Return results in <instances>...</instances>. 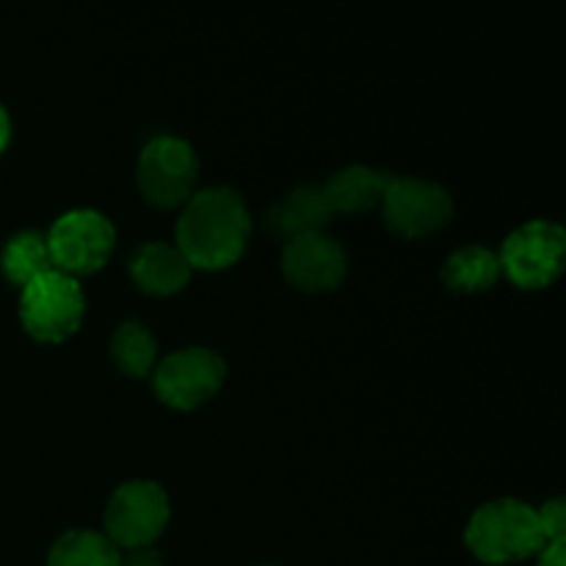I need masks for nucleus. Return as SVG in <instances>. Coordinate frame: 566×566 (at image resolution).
<instances>
[{
  "label": "nucleus",
  "mask_w": 566,
  "mask_h": 566,
  "mask_svg": "<svg viewBox=\"0 0 566 566\" xmlns=\"http://www.w3.org/2000/svg\"><path fill=\"white\" fill-rule=\"evenodd\" d=\"M390 180L392 175L374 166H346L335 171L324 186L332 213H365L370 208H379Z\"/></svg>",
  "instance_id": "obj_13"
},
{
  "label": "nucleus",
  "mask_w": 566,
  "mask_h": 566,
  "mask_svg": "<svg viewBox=\"0 0 566 566\" xmlns=\"http://www.w3.org/2000/svg\"><path fill=\"white\" fill-rule=\"evenodd\" d=\"M169 517V497L155 481H127L105 509V536L119 551H147L164 534Z\"/></svg>",
  "instance_id": "obj_5"
},
{
  "label": "nucleus",
  "mask_w": 566,
  "mask_h": 566,
  "mask_svg": "<svg viewBox=\"0 0 566 566\" xmlns=\"http://www.w3.org/2000/svg\"><path fill=\"white\" fill-rule=\"evenodd\" d=\"M566 238L564 230L553 221H528L517 227L503 243L501 271L523 291H542L553 285L564 271Z\"/></svg>",
  "instance_id": "obj_7"
},
{
  "label": "nucleus",
  "mask_w": 566,
  "mask_h": 566,
  "mask_svg": "<svg viewBox=\"0 0 566 566\" xmlns=\"http://www.w3.org/2000/svg\"><path fill=\"white\" fill-rule=\"evenodd\" d=\"M50 269H53V260H50L48 235L44 232H17L14 238H9L3 254H0V271L17 287H25L28 282H33Z\"/></svg>",
  "instance_id": "obj_15"
},
{
  "label": "nucleus",
  "mask_w": 566,
  "mask_h": 566,
  "mask_svg": "<svg viewBox=\"0 0 566 566\" xmlns=\"http://www.w3.org/2000/svg\"><path fill=\"white\" fill-rule=\"evenodd\" d=\"M138 188L158 210L182 208L193 197L199 180V158L188 142L177 136H155L138 155Z\"/></svg>",
  "instance_id": "obj_4"
},
{
  "label": "nucleus",
  "mask_w": 566,
  "mask_h": 566,
  "mask_svg": "<svg viewBox=\"0 0 566 566\" xmlns=\"http://www.w3.org/2000/svg\"><path fill=\"white\" fill-rule=\"evenodd\" d=\"M536 558H539V566H566V536L547 542V545L536 553Z\"/></svg>",
  "instance_id": "obj_19"
},
{
  "label": "nucleus",
  "mask_w": 566,
  "mask_h": 566,
  "mask_svg": "<svg viewBox=\"0 0 566 566\" xmlns=\"http://www.w3.org/2000/svg\"><path fill=\"white\" fill-rule=\"evenodd\" d=\"M224 359L210 348H180L155 368V396L171 409H197L221 390Z\"/></svg>",
  "instance_id": "obj_9"
},
{
  "label": "nucleus",
  "mask_w": 566,
  "mask_h": 566,
  "mask_svg": "<svg viewBox=\"0 0 566 566\" xmlns=\"http://www.w3.org/2000/svg\"><path fill=\"white\" fill-rule=\"evenodd\" d=\"M348 254L326 232L293 238L282 252V274L304 293H329L346 280Z\"/></svg>",
  "instance_id": "obj_10"
},
{
  "label": "nucleus",
  "mask_w": 566,
  "mask_h": 566,
  "mask_svg": "<svg viewBox=\"0 0 566 566\" xmlns=\"http://www.w3.org/2000/svg\"><path fill=\"white\" fill-rule=\"evenodd\" d=\"M536 514H539V523H542V531H545L547 542L562 539L564 531H566V506H564L562 497H556V501H547L545 506L536 509Z\"/></svg>",
  "instance_id": "obj_18"
},
{
  "label": "nucleus",
  "mask_w": 566,
  "mask_h": 566,
  "mask_svg": "<svg viewBox=\"0 0 566 566\" xmlns=\"http://www.w3.org/2000/svg\"><path fill=\"white\" fill-rule=\"evenodd\" d=\"M379 208L387 230L407 241H418L434 235L451 221L453 199L437 182L420 177H392Z\"/></svg>",
  "instance_id": "obj_8"
},
{
  "label": "nucleus",
  "mask_w": 566,
  "mask_h": 566,
  "mask_svg": "<svg viewBox=\"0 0 566 566\" xmlns=\"http://www.w3.org/2000/svg\"><path fill=\"white\" fill-rule=\"evenodd\" d=\"M191 265L175 243H142L130 254V276L147 296H175L191 280Z\"/></svg>",
  "instance_id": "obj_12"
},
{
  "label": "nucleus",
  "mask_w": 566,
  "mask_h": 566,
  "mask_svg": "<svg viewBox=\"0 0 566 566\" xmlns=\"http://www.w3.org/2000/svg\"><path fill=\"white\" fill-rule=\"evenodd\" d=\"M252 232L247 202L232 188H205L182 205L177 243L191 269L224 271L243 258Z\"/></svg>",
  "instance_id": "obj_1"
},
{
  "label": "nucleus",
  "mask_w": 566,
  "mask_h": 566,
  "mask_svg": "<svg viewBox=\"0 0 566 566\" xmlns=\"http://www.w3.org/2000/svg\"><path fill=\"white\" fill-rule=\"evenodd\" d=\"M9 138H11V122H9V114H6V108L0 105V153L6 149Z\"/></svg>",
  "instance_id": "obj_21"
},
{
  "label": "nucleus",
  "mask_w": 566,
  "mask_h": 566,
  "mask_svg": "<svg viewBox=\"0 0 566 566\" xmlns=\"http://www.w3.org/2000/svg\"><path fill=\"white\" fill-rule=\"evenodd\" d=\"M86 296L75 276L50 269L22 287L20 321L39 343H64L81 329Z\"/></svg>",
  "instance_id": "obj_3"
},
{
  "label": "nucleus",
  "mask_w": 566,
  "mask_h": 566,
  "mask_svg": "<svg viewBox=\"0 0 566 566\" xmlns=\"http://www.w3.org/2000/svg\"><path fill=\"white\" fill-rule=\"evenodd\" d=\"M111 357H114L116 368L122 374L133 376V379H144L153 374L155 359H158V343H155L153 332L138 321H125L119 329L114 332L111 340Z\"/></svg>",
  "instance_id": "obj_17"
},
{
  "label": "nucleus",
  "mask_w": 566,
  "mask_h": 566,
  "mask_svg": "<svg viewBox=\"0 0 566 566\" xmlns=\"http://www.w3.org/2000/svg\"><path fill=\"white\" fill-rule=\"evenodd\" d=\"M53 269L66 276H88L103 269L116 249V230L97 210H70L48 232Z\"/></svg>",
  "instance_id": "obj_6"
},
{
  "label": "nucleus",
  "mask_w": 566,
  "mask_h": 566,
  "mask_svg": "<svg viewBox=\"0 0 566 566\" xmlns=\"http://www.w3.org/2000/svg\"><path fill=\"white\" fill-rule=\"evenodd\" d=\"M122 566H164V562L153 547H147V551H133L130 556L122 558Z\"/></svg>",
  "instance_id": "obj_20"
},
{
  "label": "nucleus",
  "mask_w": 566,
  "mask_h": 566,
  "mask_svg": "<svg viewBox=\"0 0 566 566\" xmlns=\"http://www.w3.org/2000/svg\"><path fill=\"white\" fill-rule=\"evenodd\" d=\"M464 545L479 562L503 566L536 556L547 545L539 514L514 497L484 503L464 528Z\"/></svg>",
  "instance_id": "obj_2"
},
{
  "label": "nucleus",
  "mask_w": 566,
  "mask_h": 566,
  "mask_svg": "<svg viewBox=\"0 0 566 566\" xmlns=\"http://www.w3.org/2000/svg\"><path fill=\"white\" fill-rule=\"evenodd\" d=\"M332 216L335 213H332L324 186H298L271 205L265 213V227L276 238L293 241V238L324 232Z\"/></svg>",
  "instance_id": "obj_11"
},
{
  "label": "nucleus",
  "mask_w": 566,
  "mask_h": 566,
  "mask_svg": "<svg viewBox=\"0 0 566 566\" xmlns=\"http://www.w3.org/2000/svg\"><path fill=\"white\" fill-rule=\"evenodd\" d=\"M501 276V260L486 247H464L442 265V282L453 293L490 291Z\"/></svg>",
  "instance_id": "obj_14"
},
{
  "label": "nucleus",
  "mask_w": 566,
  "mask_h": 566,
  "mask_svg": "<svg viewBox=\"0 0 566 566\" xmlns=\"http://www.w3.org/2000/svg\"><path fill=\"white\" fill-rule=\"evenodd\" d=\"M48 566H122V553L97 531H70L50 547Z\"/></svg>",
  "instance_id": "obj_16"
}]
</instances>
